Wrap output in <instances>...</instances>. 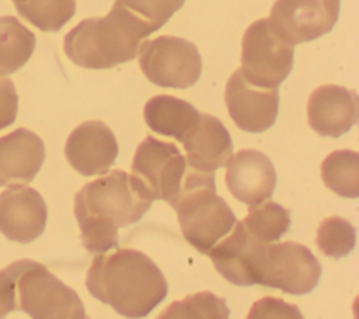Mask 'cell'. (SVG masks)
I'll list each match as a JSON object with an SVG mask.
<instances>
[{
    "label": "cell",
    "instance_id": "17",
    "mask_svg": "<svg viewBox=\"0 0 359 319\" xmlns=\"http://www.w3.org/2000/svg\"><path fill=\"white\" fill-rule=\"evenodd\" d=\"M45 160L43 141L27 128L0 138V187L28 184Z\"/></svg>",
    "mask_w": 359,
    "mask_h": 319
},
{
    "label": "cell",
    "instance_id": "19",
    "mask_svg": "<svg viewBox=\"0 0 359 319\" xmlns=\"http://www.w3.org/2000/svg\"><path fill=\"white\" fill-rule=\"evenodd\" d=\"M199 115L201 112L191 103L167 94L151 97L143 108L144 121L151 131L172 136L180 142L199 119Z\"/></svg>",
    "mask_w": 359,
    "mask_h": 319
},
{
    "label": "cell",
    "instance_id": "14",
    "mask_svg": "<svg viewBox=\"0 0 359 319\" xmlns=\"http://www.w3.org/2000/svg\"><path fill=\"white\" fill-rule=\"evenodd\" d=\"M358 94L342 86L325 84L314 89L307 101L310 128L321 136L339 138L358 121Z\"/></svg>",
    "mask_w": 359,
    "mask_h": 319
},
{
    "label": "cell",
    "instance_id": "12",
    "mask_svg": "<svg viewBox=\"0 0 359 319\" xmlns=\"http://www.w3.org/2000/svg\"><path fill=\"white\" fill-rule=\"evenodd\" d=\"M46 219L48 208L36 190L14 184L0 194V232L8 240L31 243L43 233Z\"/></svg>",
    "mask_w": 359,
    "mask_h": 319
},
{
    "label": "cell",
    "instance_id": "10",
    "mask_svg": "<svg viewBox=\"0 0 359 319\" xmlns=\"http://www.w3.org/2000/svg\"><path fill=\"white\" fill-rule=\"evenodd\" d=\"M341 0H276L269 24L287 44L309 42L330 32L338 21Z\"/></svg>",
    "mask_w": 359,
    "mask_h": 319
},
{
    "label": "cell",
    "instance_id": "11",
    "mask_svg": "<svg viewBox=\"0 0 359 319\" xmlns=\"http://www.w3.org/2000/svg\"><path fill=\"white\" fill-rule=\"evenodd\" d=\"M224 100L229 115L245 132H264L276 121L279 110L278 87L266 89L251 84L240 69L227 80Z\"/></svg>",
    "mask_w": 359,
    "mask_h": 319
},
{
    "label": "cell",
    "instance_id": "20",
    "mask_svg": "<svg viewBox=\"0 0 359 319\" xmlns=\"http://www.w3.org/2000/svg\"><path fill=\"white\" fill-rule=\"evenodd\" d=\"M184 3L185 0H115L112 7L142 39L161 28Z\"/></svg>",
    "mask_w": 359,
    "mask_h": 319
},
{
    "label": "cell",
    "instance_id": "9",
    "mask_svg": "<svg viewBox=\"0 0 359 319\" xmlns=\"http://www.w3.org/2000/svg\"><path fill=\"white\" fill-rule=\"evenodd\" d=\"M189 166L180 149L170 142L147 136L137 146L132 176L144 194L151 200H164L171 204L185 180Z\"/></svg>",
    "mask_w": 359,
    "mask_h": 319
},
{
    "label": "cell",
    "instance_id": "25",
    "mask_svg": "<svg viewBox=\"0 0 359 319\" xmlns=\"http://www.w3.org/2000/svg\"><path fill=\"white\" fill-rule=\"evenodd\" d=\"M229 316L226 301L209 291L174 301L158 315L160 319H226Z\"/></svg>",
    "mask_w": 359,
    "mask_h": 319
},
{
    "label": "cell",
    "instance_id": "5",
    "mask_svg": "<svg viewBox=\"0 0 359 319\" xmlns=\"http://www.w3.org/2000/svg\"><path fill=\"white\" fill-rule=\"evenodd\" d=\"M15 299L17 311L34 319H84V305L74 289L63 284L43 264L34 260H17Z\"/></svg>",
    "mask_w": 359,
    "mask_h": 319
},
{
    "label": "cell",
    "instance_id": "27",
    "mask_svg": "<svg viewBox=\"0 0 359 319\" xmlns=\"http://www.w3.org/2000/svg\"><path fill=\"white\" fill-rule=\"evenodd\" d=\"M265 318H302V313L296 305L286 304L283 299L273 297H265L257 301L248 313V319H265Z\"/></svg>",
    "mask_w": 359,
    "mask_h": 319
},
{
    "label": "cell",
    "instance_id": "8",
    "mask_svg": "<svg viewBox=\"0 0 359 319\" xmlns=\"http://www.w3.org/2000/svg\"><path fill=\"white\" fill-rule=\"evenodd\" d=\"M293 45L283 41L268 18L254 21L241 41L243 76L255 86L278 87L293 67Z\"/></svg>",
    "mask_w": 359,
    "mask_h": 319
},
{
    "label": "cell",
    "instance_id": "28",
    "mask_svg": "<svg viewBox=\"0 0 359 319\" xmlns=\"http://www.w3.org/2000/svg\"><path fill=\"white\" fill-rule=\"evenodd\" d=\"M18 111V96L11 79L0 76V131L14 124Z\"/></svg>",
    "mask_w": 359,
    "mask_h": 319
},
{
    "label": "cell",
    "instance_id": "16",
    "mask_svg": "<svg viewBox=\"0 0 359 319\" xmlns=\"http://www.w3.org/2000/svg\"><path fill=\"white\" fill-rule=\"evenodd\" d=\"M181 143L191 169L215 173L233 155V142L222 121L210 114H201L194 126L182 136Z\"/></svg>",
    "mask_w": 359,
    "mask_h": 319
},
{
    "label": "cell",
    "instance_id": "22",
    "mask_svg": "<svg viewBox=\"0 0 359 319\" xmlns=\"http://www.w3.org/2000/svg\"><path fill=\"white\" fill-rule=\"evenodd\" d=\"M323 183L335 194L345 198L359 195V155L351 149L330 153L321 163Z\"/></svg>",
    "mask_w": 359,
    "mask_h": 319
},
{
    "label": "cell",
    "instance_id": "23",
    "mask_svg": "<svg viewBox=\"0 0 359 319\" xmlns=\"http://www.w3.org/2000/svg\"><path fill=\"white\" fill-rule=\"evenodd\" d=\"M244 228L259 242H276L290 228V212L273 201L250 205L248 215L241 221Z\"/></svg>",
    "mask_w": 359,
    "mask_h": 319
},
{
    "label": "cell",
    "instance_id": "2",
    "mask_svg": "<svg viewBox=\"0 0 359 319\" xmlns=\"http://www.w3.org/2000/svg\"><path fill=\"white\" fill-rule=\"evenodd\" d=\"M86 287L95 299L126 318L149 315L168 292L161 270L135 249L98 253L88 267Z\"/></svg>",
    "mask_w": 359,
    "mask_h": 319
},
{
    "label": "cell",
    "instance_id": "29",
    "mask_svg": "<svg viewBox=\"0 0 359 319\" xmlns=\"http://www.w3.org/2000/svg\"><path fill=\"white\" fill-rule=\"evenodd\" d=\"M13 311H17L14 263L0 270V319Z\"/></svg>",
    "mask_w": 359,
    "mask_h": 319
},
{
    "label": "cell",
    "instance_id": "13",
    "mask_svg": "<svg viewBox=\"0 0 359 319\" xmlns=\"http://www.w3.org/2000/svg\"><path fill=\"white\" fill-rule=\"evenodd\" d=\"M65 155L69 164L83 176L105 174L118 156V142L102 121H86L69 135Z\"/></svg>",
    "mask_w": 359,
    "mask_h": 319
},
{
    "label": "cell",
    "instance_id": "6",
    "mask_svg": "<svg viewBox=\"0 0 359 319\" xmlns=\"http://www.w3.org/2000/svg\"><path fill=\"white\" fill-rule=\"evenodd\" d=\"M321 277V264L311 250L296 242L261 243L254 259V284L286 294L311 292Z\"/></svg>",
    "mask_w": 359,
    "mask_h": 319
},
{
    "label": "cell",
    "instance_id": "1",
    "mask_svg": "<svg viewBox=\"0 0 359 319\" xmlns=\"http://www.w3.org/2000/svg\"><path fill=\"white\" fill-rule=\"evenodd\" d=\"M151 202L136 178L123 170L84 184L74 195V216L84 247L90 253L118 247V229L140 221Z\"/></svg>",
    "mask_w": 359,
    "mask_h": 319
},
{
    "label": "cell",
    "instance_id": "3",
    "mask_svg": "<svg viewBox=\"0 0 359 319\" xmlns=\"http://www.w3.org/2000/svg\"><path fill=\"white\" fill-rule=\"evenodd\" d=\"M170 205L177 212L185 240L205 254L237 221L227 202L216 194L215 173L191 167L177 198Z\"/></svg>",
    "mask_w": 359,
    "mask_h": 319
},
{
    "label": "cell",
    "instance_id": "26",
    "mask_svg": "<svg viewBox=\"0 0 359 319\" xmlns=\"http://www.w3.org/2000/svg\"><path fill=\"white\" fill-rule=\"evenodd\" d=\"M316 243L318 250L328 257H345L356 245V229L342 216H328L321 221L317 229Z\"/></svg>",
    "mask_w": 359,
    "mask_h": 319
},
{
    "label": "cell",
    "instance_id": "24",
    "mask_svg": "<svg viewBox=\"0 0 359 319\" xmlns=\"http://www.w3.org/2000/svg\"><path fill=\"white\" fill-rule=\"evenodd\" d=\"M21 17L41 31H59L76 13V0H13Z\"/></svg>",
    "mask_w": 359,
    "mask_h": 319
},
{
    "label": "cell",
    "instance_id": "18",
    "mask_svg": "<svg viewBox=\"0 0 359 319\" xmlns=\"http://www.w3.org/2000/svg\"><path fill=\"white\" fill-rule=\"evenodd\" d=\"M261 243L241 221H236L233 232L209 250V257L217 273L231 284L254 285V257Z\"/></svg>",
    "mask_w": 359,
    "mask_h": 319
},
{
    "label": "cell",
    "instance_id": "15",
    "mask_svg": "<svg viewBox=\"0 0 359 319\" xmlns=\"http://www.w3.org/2000/svg\"><path fill=\"white\" fill-rule=\"evenodd\" d=\"M226 184L231 195L248 205L272 197L276 171L266 155L257 149H241L229 159Z\"/></svg>",
    "mask_w": 359,
    "mask_h": 319
},
{
    "label": "cell",
    "instance_id": "7",
    "mask_svg": "<svg viewBox=\"0 0 359 319\" xmlns=\"http://www.w3.org/2000/svg\"><path fill=\"white\" fill-rule=\"evenodd\" d=\"M139 66L153 84L188 89L199 80L202 58L194 42L174 35H161L140 45Z\"/></svg>",
    "mask_w": 359,
    "mask_h": 319
},
{
    "label": "cell",
    "instance_id": "21",
    "mask_svg": "<svg viewBox=\"0 0 359 319\" xmlns=\"http://www.w3.org/2000/svg\"><path fill=\"white\" fill-rule=\"evenodd\" d=\"M36 38L15 17H0V74L7 76L21 69L34 53Z\"/></svg>",
    "mask_w": 359,
    "mask_h": 319
},
{
    "label": "cell",
    "instance_id": "4",
    "mask_svg": "<svg viewBox=\"0 0 359 319\" xmlns=\"http://www.w3.org/2000/svg\"><path fill=\"white\" fill-rule=\"evenodd\" d=\"M140 38L114 7L105 17L86 18L65 37V53L77 66L109 69L135 59Z\"/></svg>",
    "mask_w": 359,
    "mask_h": 319
}]
</instances>
